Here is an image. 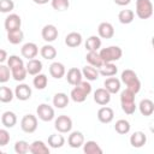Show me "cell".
Here are the masks:
<instances>
[{
    "instance_id": "7bdbcfd3",
    "label": "cell",
    "mask_w": 154,
    "mask_h": 154,
    "mask_svg": "<svg viewBox=\"0 0 154 154\" xmlns=\"http://www.w3.org/2000/svg\"><path fill=\"white\" fill-rule=\"evenodd\" d=\"M11 77V70L7 65H0V83L8 82Z\"/></svg>"
},
{
    "instance_id": "ac0fdd59",
    "label": "cell",
    "mask_w": 154,
    "mask_h": 154,
    "mask_svg": "<svg viewBox=\"0 0 154 154\" xmlns=\"http://www.w3.org/2000/svg\"><path fill=\"white\" fill-rule=\"evenodd\" d=\"M83 38H82V35L77 31H71L66 35L65 37V45L70 48H76L78 46H81Z\"/></svg>"
},
{
    "instance_id": "2e32d148",
    "label": "cell",
    "mask_w": 154,
    "mask_h": 154,
    "mask_svg": "<svg viewBox=\"0 0 154 154\" xmlns=\"http://www.w3.org/2000/svg\"><path fill=\"white\" fill-rule=\"evenodd\" d=\"M66 73V69L64 66L63 63H59V61H54L49 65V75L55 78V79H60L65 76Z\"/></svg>"
},
{
    "instance_id": "ee69618b",
    "label": "cell",
    "mask_w": 154,
    "mask_h": 154,
    "mask_svg": "<svg viewBox=\"0 0 154 154\" xmlns=\"http://www.w3.org/2000/svg\"><path fill=\"white\" fill-rule=\"evenodd\" d=\"M14 8V2L12 0H0V12L10 13Z\"/></svg>"
},
{
    "instance_id": "52a82bcc",
    "label": "cell",
    "mask_w": 154,
    "mask_h": 154,
    "mask_svg": "<svg viewBox=\"0 0 154 154\" xmlns=\"http://www.w3.org/2000/svg\"><path fill=\"white\" fill-rule=\"evenodd\" d=\"M36 114L42 122H51L54 119V108L48 103H41L36 108Z\"/></svg>"
},
{
    "instance_id": "8992f818",
    "label": "cell",
    "mask_w": 154,
    "mask_h": 154,
    "mask_svg": "<svg viewBox=\"0 0 154 154\" xmlns=\"http://www.w3.org/2000/svg\"><path fill=\"white\" fill-rule=\"evenodd\" d=\"M20 129L26 134H32L37 129V117L34 114H25L20 120Z\"/></svg>"
},
{
    "instance_id": "c3c4849f",
    "label": "cell",
    "mask_w": 154,
    "mask_h": 154,
    "mask_svg": "<svg viewBox=\"0 0 154 154\" xmlns=\"http://www.w3.org/2000/svg\"><path fill=\"white\" fill-rule=\"evenodd\" d=\"M113 1L118 6H128L131 2V0H113Z\"/></svg>"
},
{
    "instance_id": "5bb4252c",
    "label": "cell",
    "mask_w": 154,
    "mask_h": 154,
    "mask_svg": "<svg viewBox=\"0 0 154 154\" xmlns=\"http://www.w3.org/2000/svg\"><path fill=\"white\" fill-rule=\"evenodd\" d=\"M114 118V112L111 107L108 106H102L101 108H99L97 111V119L100 123L102 124H108L113 120Z\"/></svg>"
},
{
    "instance_id": "3957f363",
    "label": "cell",
    "mask_w": 154,
    "mask_h": 154,
    "mask_svg": "<svg viewBox=\"0 0 154 154\" xmlns=\"http://www.w3.org/2000/svg\"><path fill=\"white\" fill-rule=\"evenodd\" d=\"M99 54H100L103 64L105 63H114V61H117L122 58L123 51L118 46H108V47L101 48Z\"/></svg>"
},
{
    "instance_id": "9a60e30c",
    "label": "cell",
    "mask_w": 154,
    "mask_h": 154,
    "mask_svg": "<svg viewBox=\"0 0 154 154\" xmlns=\"http://www.w3.org/2000/svg\"><path fill=\"white\" fill-rule=\"evenodd\" d=\"M66 75V81H67V83L69 84H71V85H77L81 81H82V78H83V75H82V71L79 70V69H77V67H71V69H69L67 70V73H65Z\"/></svg>"
},
{
    "instance_id": "44dd1931",
    "label": "cell",
    "mask_w": 154,
    "mask_h": 154,
    "mask_svg": "<svg viewBox=\"0 0 154 154\" xmlns=\"http://www.w3.org/2000/svg\"><path fill=\"white\" fill-rule=\"evenodd\" d=\"M146 142H147V136L142 131H135L130 136V144L134 148H141L146 144Z\"/></svg>"
},
{
    "instance_id": "7402d4cb",
    "label": "cell",
    "mask_w": 154,
    "mask_h": 154,
    "mask_svg": "<svg viewBox=\"0 0 154 154\" xmlns=\"http://www.w3.org/2000/svg\"><path fill=\"white\" fill-rule=\"evenodd\" d=\"M105 89L112 95V94H117L120 90V81L117 77H108L105 82H103Z\"/></svg>"
},
{
    "instance_id": "8d00e7d4",
    "label": "cell",
    "mask_w": 154,
    "mask_h": 154,
    "mask_svg": "<svg viewBox=\"0 0 154 154\" xmlns=\"http://www.w3.org/2000/svg\"><path fill=\"white\" fill-rule=\"evenodd\" d=\"M134 18H135V13L132 10H122L118 13V20L122 24H130L132 23Z\"/></svg>"
},
{
    "instance_id": "f1b7e54d",
    "label": "cell",
    "mask_w": 154,
    "mask_h": 154,
    "mask_svg": "<svg viewBox=\"0 0 154 154\" xmlns=\"http://www.w3.org/2000/svg\"><path fill=\"white\" fill-rule=\"evenodd\" d=\"M83 152L85 154H102V149L96 141H87L83 143Z\"/></svg>"
},
{
    "instance_id": "681fc988",
    "label": "cell",
    "mask_w": 154,
    "mask_h": 154,
    "mask_svg": "<svg viewBox=\"0 0 154 154\" xmlns=\"http://www.w3.org/2000/svg\"><path fill=\"white\" fill-rule=\"evenodd\" d=\"M35 4H37V5H45V4H47L48 1H51V0H32Z\"/></svg>"
},
{
    "instance_id": "d6986e66",
    "label": "cell",
    "mask_w": 154,
    "mask_h": 154,
    "mask_svg": "<svg viewBox=\"0 0 154 154\" xmlns=\"http://www.w3.org/2000/svg\"><path fill=\"white\" fill-rule=\"evenodd\" d=\"M67 143L71 148H79L83 146L84 143V136L81 131H72L70 135H69V138H67Z\"/></svg>"
},
{
    "instance_id": "f6af8a7d",
    "label": "cell",
    "mask_w": 154,
    "mask_h": 154,
    "mask_svg": "<svg viewBox=\"0 0 154 154\" xmlns=\"http://www.w3.org/2000/svg\"><path fill=\"white\" fill-rule=\"evenodd\" d=\"M122 105V109L125 114H134L135 111H136V103L135 101L134 102H126V103H120Z\"/></svg>"
},
{
    "instance_id": "ab89813d",
    "label": "cell",
    "mask_w": 154,
    "mask_h": 154,
    "mask_svg": "<svg viewBox=\"0 0 154 154\" xmlns=\"http://www.w3.org/2000/svg\"><path fill=\"white\" fill-rule=\"evenodd\" d=\"M14 152L17 154H26L29 152V143L24 140H19L14 143Z\"/></svg>"
},
{
    "instance_id": "277c9868",
    "label": "cell",
    "mask_w": 154,
    "mask_h": 154,
    "mask_svg": "<svg viewBox=\"0 0 154 154\" xmlns=\"http://www.w3.org/2000/svg\"><path fill=\"white\" fill-rule=\"evenodd\" d=\"M153 14V4L150 0H136V16L140 19H148Z\"/></svg>"
},
{
    "instance_id": "4fadbf2b",
    "label": "cell",
    "mask_w": 154,
    "mask_h": 154,
    "mask_svg": "<svg viewBox=\"0 0 154 154\" xmlns=\"http://www.w3.org/2000/svg\"><path fill=\"white\" fill-rule=\"evenodd\" d=\"M94 101L100 106H106L111 101V94L105 88H99L94 91Z\"/></svg>"
},
{
    "instance_id": "f546056e",
    "label": "cell",
    "mask_w": 154,
    "mask_h": 154,
    "mask_svg": "<svg viewBox=\"0 0 154 154\" xmlns=\"http://www.w3.org/2000/svg\"><path fill=\"white\" fill-rule=\"evenodd\" d=\"M23 38H24V32L22 31V29L7 31V41L12 45H19L23 41Z\"/></svg>"
},
{
    "instance_id": "7a4b0ae2",
    "label": "cell",
    "mask_w": 154,
    "mask_h": 154,
    "mask_svg": "<svg viewBox=\"0 0 154 154\" xmlns=\"http://www.w3.org/2000/svg\"><path fill=\"white\" fill-rule=\"evenodd\" d=\"M120 81L126 85V89L131 90L134 94H137L141 90V82H140V79L137 77V73L134 70L125 69L122 72Z\"/></svg>"
},
{
    "instance_id": "7c38bea8",
    "label": "cell",
    "mask_w": 154,
    "mask_h": 154,
    "mask_svg": "<svg viewBox=\"0 0 154 154\" xmlns=\"http://www.w3.org/2000/svg\"><path fill=\"white\" fill-rule=\"evenodd\" d=\"M97 34L100 38H112L114 36V28L108 22H102L97 26Z\"/></svg>"
},
{
    "instance_id": "836d02e7",
    "label": "cell",
    "mask_w": 154,
    "mask_h": 154,
    "mask_svg": "<svg viewBox=\"0 0 154 154\" xmlns=\"http://www.w3.org/2000/svg\"><path fill=\"white\" fill-rule=\"evenodd\" d=\"M26 75H28V72H26V69L24 65L11 69V77H13V79L17 82H23L26 78Z\"/></svg>"
},
{
    "instance_id": "f907efd6",
    "label": "cell",
    "mask_w": 154,
    "mask_h": 154,
    "mask_svg": "<svg viewBox=\"0 0 154 154\" xmlns=\"http://www.w3.org/2000/svg\"><path fill=\"white\" fill-rule=\"evenodd\" d=\"M0 154H2V150H1V149H0Z\"/></svg>"
},
{
    "instance_id": "9c48e42d",
    "label": "cell",
    "mask_w": 154,
    "mask_h": 154,
    "mask_svg": "<svg viewBox=\"0 0 154 154\" xmlns=\"http://www.w3.org/2000/svg\"><path fill=\"white\" fill-rule=\"evenodd\" d=\"M22 25V19L18 14L16 13H10L6 18H5V30L6 31H11V30H16V29H20Z\"/></svg>"
},
{
    "instance_id": "b9f144b4",
    "label": "cell",
    "mask_w": 154,
    "mask_h": 154,
    "mask_svg": "<svg viewBox=\"0 0 154 154\" xmlns=\"http://www.w3.org/2000/svg\"><path fill=\"white\" fill-rule=\"evenodd\" d=\"M22 65H24L23 59L19 58L18 55H10V58H7V66L10 67V70L17 66H22Z\"/></svg>"
},
{
    "instance_id": "30bf717a",
    "label": "cell",
    "mask_w": 154,
    "mask_h": 154,
    "mask_svg": "<svg viewBox=\"0 0 154 154\" xmlns=\"http://www.w3.org/2000/svg\"><path fill=\"white\" fill-rule=\"evenodd\" d=\"M20 53H22V57L23 58H26L28 60L29 59H34L38 54V47L34 42H26V43H24L22 46Z\"/></svg>"
},
{
    "instance_id": "bcb514c9",
    "label": "cell",
    "mask_w": 154,
    "mask_h": 154,
    "mask_svg": "<svg viewBox=\"0 0 154 154\" xmlns=\"http://www.w3.org/2000/svg\"><path fill=\"white\" fill-rule=\"evenodd\" d=\"M10 140V132L6 129H0V147H5L6 144H8Z\"/></svg>"
},
{
    "instance_id": "d590c367",
    "label": "cell",
    "mask_w": 154,
    "mask_h": 154,
    "mask_svg": "<svg viewBox=\"0 0 154 154\" xmlns=\"http://www.w3.org/2000/svg\"><path fill=\"white\" fill-rule=\"evenodd\" d=\"M32 84H34V87L36 88V89H38V90H43L46 87H47V84H48V78H47V76L45 75V73H37V75H35V77H34V79H32Z\"/></svg>"
},
{
    "instance_id": "e0dca14e",
    "label": "cell",
    "mask_w": 154,
    "mask_h": 154,
    "mask_svg": "<svg viewBox=\"0 0 154 154\" xmlns=\"http://www.w3.org/2000/svg\"><path fill=\"white\" fill-rule=\"evenodd\" d=\"M29 152L31 154H49V146L41 140H36L29 144Z\"/></svg>"
},
{
    "instance_id": "ffe728a7",
    "label": "cell",
    "mask_w": 154,
    "mask_h": 154,
    "mask_svg": "<svg viewBox=\"0 0 154 154\" xmlns=\"http://www.w3.org/2000/svg\"><path fill=\"white\" fill-rule=\"evenodd\" d=\"M25 69H26V72L28 75L30 76H35L37 73H40L42 71V61L34 58V59H29L26 65H25Z\"/></svg>"
},
{
    "instance_id": "ba28073f",
    "label": "cell",
    "mask_w": 154,
    "mask_h": 154,
    "mask_svg": "<svg viewBox=\"0 0 154 154\" xmlns=\"http://www.w3.org/2000/svg\"><path fill=\"white\" fill-rule=\"evenodd\" d=\"M58 35H59L58 29H57V26L53 25V24H46V25L42 28L41 36H42V38H43L46 42H48V43L55 41V40L58 38Z\"/></svg>"
},
{
    "instance_id": "cb8c5ba5",
    "label": "cell",
    "mask_w": 154,
    "mask_h": 154,
    "mask_svg": "<svg viewBox=\"0 0 154 154\" xmlns=\"http://www.w3.org/2000/svg\"><path fill=\"white\" fill-rule=\"evenodd\" d=\"M85 60L88 61L89 65L96 67V69H100L102 65H103V61L99 54L97 51H91V52H88L87 55H85Z\"/></svg>"
},
{
    "instance_id": "7dc6e473",
    "label": "cell",
    "mask_w": 154,
    "mask_h": 154,
    "mask_svg": "<svg viewBox=\"0 0 154 154\" xmlns=\"http://www.w3.org/2000/svg\"><path fill=\"white\" fill-rule=\"evenodd\" d=\"M7 52L5 51V49H1L0 48V64H2L4 61H6L7 60Z\"/></svg>"
},
{
    "instance_id": "e575fe53",
    "label": "cell",
    "mask_w": 154,
    "mask_h": 154,
    "mask_svg": "<svg viewBox=\"0 0 154 154\" xmlns=\"http://www.w3.org/2000/svg\"><path fill=\"white\" fill-rule=\"evenodd\" d=\"M130 129H131V125H130V123L126 119H119L114 124V130L119 135H126V134H129Z\"/></svg>"
},
{
    "instance_id": "60d3db41",
    "label": "cell",
    "mask_w": 154,
    "mask_h": 154,
    "mask_svg": "<svg viewBox=\"0 0 154 154\" xmlns=\"http://www.w3.org/2000/svg\"><path fill=\"white\" fill-rule=\"evenodd\" d=\"M135 95L131 90L129 89H124L120 93V103H125V102H134L135 101Z\"/></svg>"
},
{
    "instance_id": "5b68a950",
    "label": "cell",
    "mask_w": 154,
    "mask_h": 154,
    "mask_svg": "<svg viewBox=\"0 0 154 154\" xmlns=\"http://www.w3.org/2000/svg\"><path fill=\"white\" fill-rule=\"evenodd\" d=\"M54 128L60 134H67L72 129V119L65 114L58 116V118L54 120Z\"/></svg>"
},
{
    "instance_id": "4316f807",
    "label": "cell",
    "mask_w": 154,
    "mask_h": 154,
    "mask_svg": "<svg viewBox=\"0 0 154 154\" xmlns=\"http://www.w3.org/2000/svg\"><path fill=\"white\" fill-rule=\"evenodd\" d=\"M69 101H70V99H69L67 94H65V93H57L53 96V106L55 108H60V109L65 108L69 105Z\"/></svg>"
},
{
    "instance_id": "4dcf8cb0",
    "label": "cell",
    "mask_w": 154,
    "mask_h": 154,
    "mask_svg": "<svg viewBox=\"0 0 154 154\" xmlns=\"http://www.w3.org/2000/svg\"><path fill=\"white\" fill-rule=\"evenodd\" d=\"M85 49L88 52H91V51H99L100 47H101V38L96 35H91L87 38L85 41Z\"/></svg>"
},
{
    "instance_id": "d6a6232c",
    "label": "cell",
    "mask_w": 154,
    "mask_h": 154,
    "mask_svg": "<svg viewBox=\"0 0 154 154\" xmlns=\"http://www.w3.org/2000/svg\"><path fill=\"white\" fill-rule=\"evenodd\" d=\"M40 54L46 60H53L57 57V49L52 45H45L40 49Z\"/></svg>"
},
{
    "instance_id": "8fae6325",
    "label": "cell",
    "mask_w": 154,
    "mask_h": 154,
    "mask_svg": "<svg viewBox=\"0 0 154 154\" xmlns=\"http://www.w3.org/2000/svg\"><path fill=\"white\" fill-rule=\"evenodd\" d=\"M31 94H32L31 88H30L28 84H25V83L18 84V85L16 87V89H14V96H16L18 100H20V101H26V100H29V99L31 97Z\"/></svg>"
},
{
    "instance_id": "74e56055",
    "label": "cell",
    "mask_w": 154,
    "mask_h": 154,
    "mask_svg": "<svg viewBox=\"0 0 154 154\" xmlns=\"http://www.w3.org/2000/svg\"><path fill=\"white\" fill-rule=\"evenodd\" d=\"M14 97V93L11 90V88L8 87H0V102L2 103H8L13 100Z\"/></svg>"
},
{
    "instance_id": "f35d334b",
    "label": "cell",
    "mask_w": 154,
    "mask_h": 154,
    "mask_svg": "<svg viewBox=\"0 0 154 154\" xmlns=\"http://www.w3.org/2000/svg\"><path fill=\"white\" fill-rule=\"evenodd\" d=\"M51 5L55 11H65L70 7V1L69 0H51Z\"/></svg>"
},
{
    "instance_id": "83f0119b",
    "label": "cell",
    "mask_w": 154,
    "mask_h": 154,
    "mask_svg": "<svg viewBox=\"0 0 154 154\" xmlns=\"http://www.w3.org/2000/svg\"><path fill=\"white\" fill-rule=\"evenodd\" d=\"M118 72V67L116 66V64L113 63H105L100 70H99V73L103 77H112V76H116Z\"/></svg>"
},
{
    "instance_id": "6da1fadb",
    "label": "cell",
    "mask_w": 154,
    "mask_h": 154,
    "mask_svg": "<svg viewBox=\"0 0 154 154\" xmlns=\"http://www.w3.org/2000/svg\"><path fill=\"white\" fill-rule=\"evenodd\" d=\"M91 93V85L88 81H81L70 93V97L72 101L81 103L84 102L88 97V95Z\"/></svg>"
},
{
    "instance_id": "1f68e13d",
    "label": "cell",
    "mask_w": 154,
    "mask_h": 154,
    "mask_svg": "<svg viewBox=\"0 0 154 154\" xmlns=\"http://www.w3.org/2000/svg\"><path fill=\"white\" fill-rule=\"evenodd\" d=\"M64 144H65V138H64L63 135H60V132L59 134L49 135V137H48V146L51 148H54V149L61 148Z\"/></svg>"
},
{
    "instance_id": "d4e9b609",
    "label": "cell",
    "mask_w": 154,
    "mask_h": 154,
    "mask_svg": "<svg viewBox=\"0 0 154 154\" xmlns=\"http://www.w3.org/2000/svg\"><path fill=\"white\" fill-rule=\"evenodd\" d=\"M82 75H83V77L88 81V82H93V81H96L97 78H99V76H100V73H99V70L96 69V67H94V66H91V65H85L82 70Z\"/></svg>"
},
{
    "instance_id": "484cf974",
    "label": "cell",
    "mask_w": 154,
    "mask_h": 154,
    "mask_svg": "<svg viewBox=\"0 0 154 154\" xmlns=\"http://www.w3.org/2000/svg\"><path fill=\"white\" fill-rule=\"evenodd\" d=\"M138 109L142 116L149 117L154 112V102L149 99H143V100H141V102L138 105Z\"/></svg>"
},
{
    "instance_id": "603a6c76",
    "label": "cell",
    "mask_w": 154,
    "mask_h": 154,
    "mask_svg": "<svg viewBox=\"0 0 154 154\" xmlns=\"http://www.w3.org/2000/svg\"><path fill=\"white\" fill-rule=\"evenodd\" d=\"M1 123L6 129H11L17 124V116L12 111H6L1 116Z\"/></svg>"
}]
</instances>
